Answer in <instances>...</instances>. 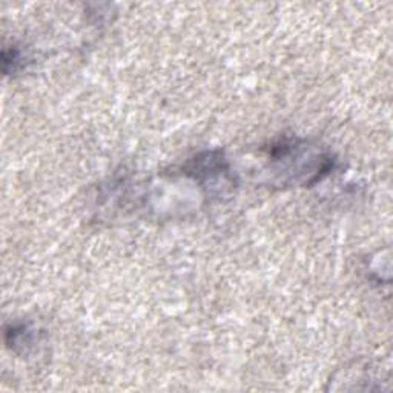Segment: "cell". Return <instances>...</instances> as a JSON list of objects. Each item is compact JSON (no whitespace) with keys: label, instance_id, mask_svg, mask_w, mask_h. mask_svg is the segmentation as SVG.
I'll return each mask as SVG.
<instances>
[{"label":"cell","instance_id":"obj_1","mask_svg":"<svg viewBox=\"0 0 393 393\" xmlns=\"http://www.w3.org/2000/svg\"><path fill=\"white\" fill-rule=\"evenodd\" d=\"M33 338L34 331L28 324H10L5 329V341L12 350H17V347L30 346Z\"/></svg>","mask_w":393,"mask_h":393}]
</instances>
